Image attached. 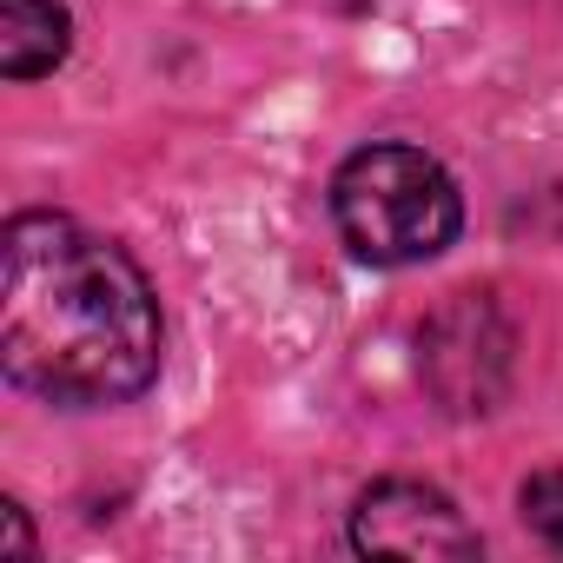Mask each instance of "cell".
<instances>
[{
  "mask_svg": "<svg viewBox=\"0 0 563 563\" xmlns=\"http://www.w3.org/2000/svg\"><path fill=\"white\" fill-rule=\"evenodd\" d=\"M332 225L365 265H424L457 245L464 232V192L451 166L424 146L378 140L358 146L332 173Z\"/></svg>",
  "mask_w": 563,
  "mask_h": 563,
  "instance_id": "7a4b0ae2",
  "label": "cell"
},
{
  "mask_svg": "<svg viewBox=\"0 0 563 563\" xmlns=\"http://www.w3.org/2000/svg\"><path fill=\"white\" fill-rule=\"evenodd\" d=\"M0 517H8V550H14V556H34V550H41L34 530H27V510H21V504H0Z\"/></svg>",
  "mask_w": 563,
  "mask_h": 563,
  "instance_id": "52a82bcc",
  "label": "cell"
},
{
  "mask_svg": "<svg viewBox=\"0 0 563 563\" xmlns=\"http://www.w3.org/2000/svg\"><path fill=\"white\" fill-rule=\"evenodd\" d=\"M74 54V14L60 0H0V74L41 80Z\"/></svg>",
  "mask_w": 563,
  "mask_h": 563,
  "instance_id": "5b68a950",
  "label": "cell"
},
{
  "mask_svg": "<svg viewBox=\"0 0 563 563\" xmlns=\"http://www.w3.org/2000/svg\"><path fill=\"white\" fill-rule=\"evenodd\" d=\"M358 556H418V563H471L484 556L477 523L424 477H378L352 504Z\"/></svg>",
  "mask_w": 563,
  "mask_h": 563,
  "instance_id": "277c9868",
  "label": "cell"
},
{
  "mask_svg": "<svg viewBox=\"0 0 563 563\" xmlns=\"http://www.w3.org/2000/svg\"><path fill=\"white\" fill-rule=\"evenodd\" d=\"M166 358L146 265L74 212L0 225V372L54 411L133 405Z\"/></svg>",
  "mask_w": 563,
  "mask_h": 563,
  "instance_id": "6da1fadb",
  "label": "cell"
},
{
  "mask_svg": "<svg viewBox=\"0 0 563 563\" xmlns=\"http://www.w3.org/2000/svg\"><path fill=\"white\" fill-rule=\"evenodd\" d=\"M517 372V325L490 292L444 299L418 332V378L451 418H484L504 405Z\"/></svg>",
  "mask_w": 563,
  "mask_h": 563,
  "instance_id": "3957f363",
  "label": "cell"
},
{
  "mask_svg": "<svg viewBox=\"0 0 563 563\" xmlns=\"http://www.w3.org/2000/svg\"><path fill=\"white\" fill-rule=\"evenodd\" d=\"M517 517H523V530H530L537 543L563 550V464H543V471L523 477V490H517Z\"/></svg>",
  "mask_w": 563,
  "mask_h": 563,
  "instance_id": "8992f818",
  "label": "cell"
}]
</instances>
